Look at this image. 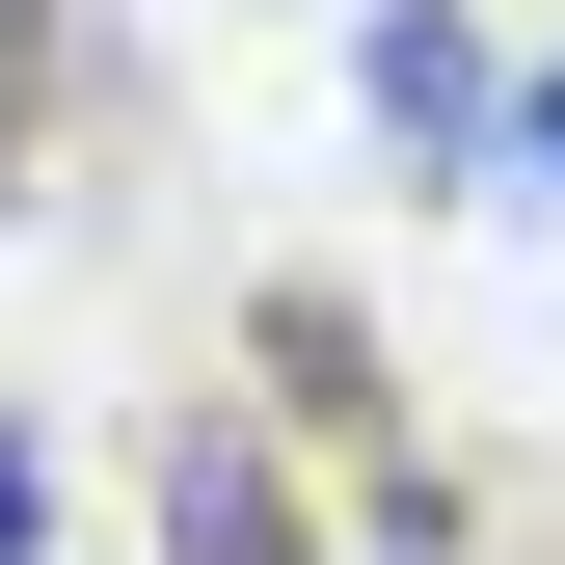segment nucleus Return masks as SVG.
Segmentation results:
<instances>
[{
  "mask_svg": "<svg viewBox=\"0 0 565 565\" xmlns=\"http://www.w3.org/2000/svg\"><path fill=\"white\" fill-rule=\"evenodd\" d=\"M0 565H54V458H28V404H0Z\"/></svg>",
  "mask_w": 565,
  "mask_h": 565,
  "instance_id": "4",
  "label": "nucleus"
},
{
  "mask_svg": "<svg viewBox=\"0 0 565 565\" xmlns=\"http://www.w3.org/2000/svg\"><path fill=\"white\" fill-rule=\"evenodd\" d=\"M162 539H189V565H297V484H269V431H189V458H162Z\"/></svg>",
  "mask_w": 565,
  "mask_h": 565,
  "instance_id": "2",
  "label": "nucleus"
},
{
  "mask_svg": "<svg viewBox=\"0 0 565 565\" xmlns=\"http://www.w3.org/2000/svg\"><path fill=\"white\" fill-rule=\"evenodd\" d=\"M512 189H565V82H512Z\"/></svg>",
  "mask_w": 565,
  "mask_h": 565,
  "instance_id": "5",
  "label": "nucleus"
},
{
  "mask_svg": "<svg viewBox=\"0 0 565 565\" xmlns=\"http://www.w3.org/2000/svg\"><path fill=\"white\" fill-rule=\"evenodd\" d=\"M54 82H82V28H54V0H0V162L54 135Z\"/></svg>",
  "mask_w": 565,
  "mask_h": 565,
  "instance_id": "3",
  "label": "nucleus"
},
{
  "mask_svg": "<svg viewBox=\"0 0 565 565\" xmlns=\"http://www.w3.org/2000/svg\"><path fill=\"white\" fill-rule=\"evenodd\" d=\"M350 108L404 135V162H512V82H484L458 0H377V54H350Z\"/></svg>",
  "mask_w": 565,
  "mask_h": 565,
  "instance_id": "1",
  "label": "nucleus"
}]
</instances>
